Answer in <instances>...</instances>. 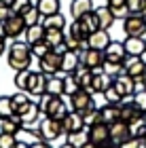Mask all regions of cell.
Here are the masks:
<instances>
[{
  "instance_id": "31",
  "label": "cell",
  "mask_w": 146,
  "mask_h": 148,
  "mask_svg": "<svg viewBox=\"0 0 146 148\" xmlns=\"http://www.w3.org/2000/svg\"><path fill=\"white\" fill-rule=\"evenodd\" d=\"M59 6H62L59 0H38V2H36V9H38V13H40L42 17L59 13Z\"/></svg>"
},
{
  "instance_id": "55",
  "label": "cell",
  "mask_w": 146,
  "mask_h": 148,
  "mask_svg": "<svg viewBox=\"0 0 146 148\" xmlns=\"http://www.w3.org/2000/svg\"><path fill=\"white\" fill-rule=\"evenodd\" d=\"M102 148H121V146L114 144V142H110V144H106V146H102Z\"/></svg>"
},
{
  "instance_id": "32",
  "label": "cell",
  "mask_w": 146,
  "mask_h": 148,
  "mask_svg": "<svg viewBox=\"0 0 146 148\" xmlns=\"http://www.w3.org/2000/svg\"><path fill=\"white\" fill-rule=\"evenodd\" d=\"M108 9L112 11V15H114L117 19H125L129 15L127 0H108Z\"/></svg>"
},
{
  "instance_id": "57",
  "label": "cell",
  "mask_w": 146,
  "mask_h": 148,
  "mask_svg": "<svg viewBox=\"0 0 146 148\" xmlns=\"http://www.w3.org/2000/svg\"><path fill=\"white\" fill-rule=\"evenodd\" d=\"M0 4H4V6H11V4H13V0H0Z\"/></svg>"
},
{
  "instance_id": "1",
  "label": "cell",
  "mask_w": 146,
  "mask_h": 148,
  "mask_svg": "<svg viewBox=\"0 0 146 148\" xmlns=\"http://www.w3.org/2000/svg\"><path fill=\"white\" fill-rule=\"evenodd\" d=\"M30 59H32V47L21 40H13V45L9 47V57H6L11 68L15 72L30 70Z\"/></svg>"
},
{
  "instance_id": "2",
  "label": "cell",
  "mask_w": 146,
  "mask_h": 148,
  "mask_svg": "<svg viewBox=\"0 0 146 148\" xmlns=\"http://www.w3.org/2000/svg\"><path fill=\"white\" fill-rule=\"evenodd\" d=\"M40 110L45 116H51V119H57V121H64L68 116V106L62 99V95H49V93H42L40 95Z\"/></svg>"
},
{
  "instance_id": "9",
  "label": "cell",
  "mask_w": 146,
  "mask_h": 148,
  "mask_svg": "<svg viewBox=\"0 0 146 148\" xmlns=\"http://www.w3.org/2000/svg\"><path fill=\"white\" fill-rule=\"evenodd\" d=\"M112 85H114V89L121 93L123 97H131V95L138 91V85H136L134 76H129L127 72H123V74H119V76H114Z\"/></svg>"
},
{
  "instance_id": "16",
  "label": "cell",
  "mask_w": 146,
  "mask_h": 148,
  "mask_svg": "<svg viewBox=\"0 0 146 148\" xmlns=\"http://www.w3.org/2000/svg\"><path fill=\"white\" fill-rule=\"evenodd\" d=\"M112 78L110 74H106L104 70H97V72H93V80H91V93H104L108 87H112Z\"/></svg>"
},
{
  "instance_id": "49",
  "label": "cell",
  "mask_w": 146,
  "mask_h": 148,
  "mask_svg": "<svg viewBox=\"0 0 146 148\" xmlns=\"http://www.w3.org/2000/svg\"><path fill=\"white\" fill-rule=\"evenodd\" d=\"M127 6H129V13H142L144 0H127Z\"/></svg>"
},
{
  "instance_id": "54",
  "label": "cell",
  "mask_w": 146,
  "mask_h": 148,
  "mask_svg": "<svg viewBox=\"0 0 146 148\" xmlns=\"http://www.w3.org/2000/svg\"><path fill=\"white\" fill-rule=\"evenodd\" d=\"M4 49H6V47H4V38H0V55L4 53Z\"/></svg>"
},
{
  "instance_id": "20",
  "label": "cell",
  "mask_w": 146,
  "mask_h": 148,
  "mask_svg": "<svg viewBox=\"0 0 146 148\" xmlns=\"http://www.w3.org/2000/svg\"><path fill=\"white\" fill-rule=\"evenodd\" d=\"M40 104H36V102H28L21 108V112H19V116H21V123L23 125H32L34 121H38V116H40Z\"/></svg>"
},
{
  "instance_id": "7",
  "label": "cell",
  "mask_w": 146,
  "mask_h": 148,
  "mask_svg": "<svg viewBox=\"0 0 146 148\" xmlns=\"http://www.w3.org/2000/svg\"><path fill=\"white\" fill-rule=\"evenodd\" d=\"M104 51H99V49H85L83 51V55H81V64L85 66V68H89V70H102V66H104Z\"/></svg>"
},
{
  "instance_id": "44",
  "label": "cell",
  "mask_w": 146,
  "mask_h": 148,
  "mask_svg": "<svg viewBox=\"0 0 146 148\" xmlns=\"http://www.w3.org/2000/svg\"><path fill=\"white\" fill-rule=\"evenodd\" d=\"M102 70L106 72V74H110L112 78L114 76H119V74H123L125 70H123V64H112V62H104V66H102Z\"/></svg>"
},
{
  "instance_id": "45",
  "label": "cell",
  "mask_w": 146,
  "mask_h": 148,
  "mask_svg": "<svg viewBox=\"0 0 146 148\" xmlns=\"http://www.w3.org/2000/svg\"><path fill=\"white\" fill-rule=\"evenodd\" d=\"M49 51H53V49H51V47H49L47 42H45V40H40V42H36V45H32V55L38 57V59L45 57Z\"/></svg>"
},
{
  "instance_id": "29",
  "label": "cell",
  "mask_w": 146,
  "mask_h": 148,
  "mask_svg": "<svg viewBox=\"0 0 146 148\" xmlns=\"http://www.w3.org/2000/svg\"><path fill=\"white\" fill-rule=\"evenodd\" d=\"M23 34H25V42L32 47V45L40 42V40H45V28H42L40 23H36V25H30V28H25Z\"/></svg>"
},
{
  "instance_id": "27",
  "label": "cell",
  "mask_w": 146,
  "mask_h": 148,
  "mask_svg": "<svg viewBox=\"0 0 146 148\" xmlns=\"http://www.w3.org/2000/svg\"><path fill=\"white\" fill-rule=\"evenodd\" d=\"M45 42H47L51 49H57V47L66 45V32L64 30H55V28L45 30Z\"/></svg>"
},
{
  "instance_id": "8",
  "label": "cell",
  "mask_w": 146,
  "mask_h": 148,
  "mask_svg": "<svg viewBox=\"0 0 146 148\" xmlns=\"http://www.w3.org/2000/svg\"><path fill=\"white\" fill-rule=\"evenodd\" d=\"M89 142H93L95 146H106L110 144V125L106 123H97V125H91L89 127Z\"/></svg>"
},
{
  "instance_id": "35",
  "label": "cell",
  "mask_w": 146,
  "mask_h": 148,
  "mask_svg": "<svg viewBox=\"0 0 146 148\" xmlns=\"http://www.w3.org/2000/svg\"><path fill=\"white\" fill-rule=\"evenodd\" d=\"M21 17H23V21H25V28H30V25H36V23H40V13H38L36 9V4H32L30 9H25L21 13Z\"/></svg>"
},
{
  "instance_id": "17",
  "label": "cell",
  "mask_w": 146,
  "mask_h": 148,
  "mask_svg": "<svg viewBox=\"0 0 146 148\" xmlns=\"http://www.w3.org/2000/svg\"><path fill=\"white\" fill-rule=\"evenodd\" d=\"M127 138H131V133H129V123H125V121L119 119L117 123L110 125V140H112L114 144H121V142H125Z\"/></svg>"
},
{
  "instance_id": "53",
  "label": "cell",
  "mask_w": 146,
  "mask_h": 148,
  "mask_svg": "<svg viewBox=\"0 0 146 148\" xmlns=\"http://www.w3.org/2000/svg\"><path fill=\"white\" fill-rule=\"evenodd\" d=\"M13 148H30V144H25V142H17Z\"/></svg>"
},
{
  "instance_id": "56",
  "label": "cell",
  "mask_w": 146,
  "mask_h": 148,
  "mask_svg": "<svg viewBox=\"0 0 146 148\" xmlns=\"http://www.w3.org/2000/svg\"><path fill=\"white\" fill-rule=\"evenodd\" d=\"M81 148H99V146H95L93 142H87V144H85V146H81Z\"/></svg>"
},
{
  "instance_id": "48",
  "label": "cell",
  "mask_w": 146,
  "mask_h": 148,
  "mask_svg": "<svg viewBox=\"0 0 146 148\" xmlns=\"http://www.w3.org/2000/svg\"><path fill=\"white\" fill-rule=\"evenodd\" d=\"M17 144V140L13 133H0V148H13Z\"/></svg>"
},
{
  "instance_id": "40",
  "label": "cell",
  "mask_w": 146,
  "mask_h": 148,
  "mask_svg": "<svg viewBox=\"0 0 146 148\" xmlns=\"http://www.w3.org/2000/svg\"><path fill=\"white\" fill-rule=\"evenodd\" d=\"M102 95H104V99H106V104H121V102H123V95L114 89V85L108 87V89H106Z\"/></svg>"
},
{
  "instance_id": "13",
  "label": "cell",
  "mask_w": 146,
  "mask_h": 148,
  "mask_svg": "<svg viewBox=\"0 0 146 148\" xmlns=\"http://www.w3.org/2000/svg\"><path fill=\"white\" fill-rule=\"evenodd\" d=\"M125 57H127V51H125L123 42H112L104 49V59L106 62H112V64H123Z\"/></svg>"
},
{
  "instance_id": "39",
  "label": "cell",
  "mask_w": 146,
  "mask_h": 148,
  "mask_svg": "<svg viewBox=\"0 0 146 148\" xmlns=\"http://www.w3.org/2000/svg\"><path fill=\"white\" fill-rule=\"evenodd\" d=\"M13 104H11V97L9 95H0V119H6V116H13Z\"/></svg>"
},
{
  "instance_id": "38",
  "label": "cell",
  "mask_w": 146,
  "mask_h": 148,
  "mask_svg": "<svg viewBox=\"0 0 146 148\" xmlns=\"http://www.w3.org/2000/svg\"><path fill=\"white\" fill-rule=\"evenodd\" d=\"M30 72L32 70H19V72H15V87L17 89H21V91H25L28 89V80H30Z\"/></svg>"
},
{
  "instance_id": "30",
  "label": "cell",
  "mask_w": 146,
  "mask_h": 148,
  "mask_svg": "<svg viewBox=\"0 0 146 148\" xmlns=\"http://www.w3.org/2000/svg\"><path fill=\"white\" fill-rule=\"evenodd\" d=\"M45 93L49 95H64V78L55 76H47V83H45Z\"/></svg>"
},
{
  "instance_id": "3",
  "label": "cell",
  "mask_w": 146,
  "mask_h": 148,
  "mask_svg": "<svg viewBox=\"0 0 146 148\" xmlns=\"http://www.w3.org/2000/svg\"><path fill=\"white\" fill-rule=\"evenodd\" d=\"M123 32L127 36H144L146 34V17L142 13H129L123 19Z\"/></svg>"
},
{
  "instance_id": "36",
  "label": "cell",
  "mask_w": 146,
  "mask_h": 148,
  "mask_svg": "<svg viewBox=\"0 0 146 148\" xmlns=\"http://www.w3.org/2000/svg\"><path fill=\"white\" fill-rule=\"evenodd\" d=\"M83 119H85V125L91 127V125H97V123H102V112H99V108H89V110H85L83 112Z\"/></svg>"
},
{
  "instance_id": "12",
  "label": "cell",
  "mask_w": 146,
  "mask_h": 148,
  "mask_svg": "<svg viewBox=\"0 0 146 148\" xmlns=\"http://www.w3.org/2000/svg\"><path fill=\"white\" fill-rule=\"evenodd\" d=\"M123 47H125V51H127V55L142 57L146 53V38L144 36H127L123 40Z\"/></svg>"
},
{
  "instance_id": "10",
  "label": "cell",
  "mask_w": 146,
  "mask_h": 148,
  "mask_svg": "<svg viewBox=\"0 0 146 148\" xmlns=\"http://www.w3.org/2000/svg\"><path fill=\"white\" fill-rule=\"evenodd\" d=\"M4 32H6V38H13V40H17V36H21L23 32H25V21H23V17L21 15H11L4 19Z\"/></svg>"
},
{
  "instance_id": "50",
  "label": "cell",
  "mask_w": 146,
  "mask_h": 148,
  "mask_svg": "<svg viewBox=\"0 0 146 148\" xmlns=\"http://www.w3.org/2000/svg\"><path fill=\"white\" fill-rule=\"evenodd\" d=\"M11 15V6H4V4H0V21H4L6 17Z\"/></svg>"
},
{
  "instance_id": "14",
  "label": "cell",
  "mask_w": 146,
  "mask_h": 148,
  "mask_svg": "<svg viewBox=\"0 0 146 148\" xmlns=\"http://www.w3.org/2000/svg\"><path fill=\"white\" fill-rule=\"evenodd\" d=\"M85 119H83V114L81 112H68V116H66L64 121H62V129H64V133H74V131H81V129H85Z\"/></svg>"
},
{
  "instance_id": "5",
  "label": "cell",
  "mask_w": 146,
  "mask_h": 148,
  "mask_svg": "<svg viewBox=\"0 0 146 148\" xmlns=\"http://www.w3.org/2000/svg\"><path fill=\"white\" fill-rule=\"evenodd\" d=\"M62 55H64V53L49 51L45 57H40V59H38L40 72L47 74V76H55V74H59V72H62Z\"/></svg>"
},
{
  "instance_id": "23",
  "label": "cell",
  "mask_w": 146,
  "mask_h": 148,
  "mask_svg": "<svg viewBox=\"0 0 146 148\" xmlns=\"http://www.w3.org/2000/svg\"><path fill=\"white\" fill-rule=\"evenodd\" d=\"M72 76H74V80L78 83V87L81 89H91V80H93V70H89V68H85V66L81 64L78 68L72 72Z\"/></svg>"
},
{
  "instance_id": "46",
  "label": "cell",
  "mask_w": 146,
  "mask_h": 148,
  "mask_svg": "<svg viewBox=\"0 0 146 148\" xmlns=\"http://www.w3.org/2000/svg\"><path fill=\"white\" fill-rule=\"evenodd\" d=\"M30 6H32V0H13L11 13H13V15H21L25 9H30Z\"/></svg>"
},
{
  "instance_id": "51",
  "label": "cell",
  "mask_w": 146,
  "mask_h": 148,
  "mask_svg": "<svg viewBox=\"0 0 146 148\" xmlns=\"http://www.w3.org/2000/svg\"><path fill=\"white\" fill-rule=\"evenodd\" d=\"M30 148H49V144H45V142H36V144H32Z\"/></svg>"
},
{
  "instance_id": "4",
  "label": "cell",
  "mask_w": 146,
  "mask_h": 148,
  "mask_svg": "<svg viewBox=\"0 0 146 148\" xmlns=\"http://www.w3.org/2000/svg\"><path fill=\"white\" fill-rule=\"evenodd\" d=\"M62 133H64V129H62V121H57V119L45 116V119L40 121V125H38V136H40L42 140H47V142L57 140Z\"/></svg>"
},
{
  "instance_id": "61",
  "label": "cell",
  "mask_w": 146,
  "mask_h": 148,
  "mask_svg": "<svg viewBox=\"0 0 146 148\" xmlns=\"http://www.w3.org/2000/svg\"><path fill=\"white\" fill-rule=\"evenodd\" d=\"M144 89H146V83H144Z\"/></svg>"
},
{
  "instance_id": "22",
  "label": "cell",
  "mask_w": 146,
  "mask_h": 148,
  "mask_svg": "<svg viewBox=\"0 0 146 148\" xmlns=\"http://www.w3.org/2000/svg\"><path fill=\"white\" fill-rule=\"evenodd\" d=\"M95 11V17H97V23H99V30H110L112 28V23L117 21V17L112 15V11L108 9V4L106 6H97Z\"/></svg>"
},
{
  "instance_id": "43",
  "label": "cell",
  "mask_w": 146,
  "mask_h": 148,
  "mask_svg": "<svg viewBox=\"0 0 146 148\" xmlns=\"http://www.w3.org/2000/svg\"><path fill=\"white\" fill-rule=\"evenodd\" d=\"M131 97H134V104L138 106V110L146 114V89H138Z\"/></svg>"
},
{
  "instance_id": "28",
  "label": "cell",
  "mask_w": 146,
  "mask_h": 148,
  "mask_svg": "<svg viewBox=\"0 0 146 148\" xmlns=\"http://www.w3.org/2000/svg\"><path fill=\"white\" fill-rule=\"evenodd\" d=\"M91 11H93V2L91 0H72V4H70V13L74 19L83 17L85 13H91Z\"/></svg>"
},
{
  "instance_id": "59",
  "label": "cell",
  "mask_w": 146,
  "mask_h": 148,
  "mask_svg": "<svg viewBox=\"0 0 146 148\" xmlns=\"http://www.w3.org/2000/svg\"><path fill=\"white\" fill-rule=\"evenodd\" d=\"M142 15L146 17V0H144V6H142Z\"/></svg>"
},
{
  "instance_id": "24",
  "label": "cell",
  "mask_w": 146,
  "mask_h": 148,
  "mask_svg": "<svg viewBox=\"0 0 146 148\" xmlns=\"http://www.w3.org/2000/svg\"><path fill=\"white\" fill-rule=\"evenodd\" d=\"M23 127L21 123V116L19 114H13V116H6V119H0V133H19V129Z\"/></svg>"
},
{
  "instance_id": "18",
  "label": "cell",
  "mask_w": 146,
  "mask_h": 148,
  "mask_svg": "<svg viewBox=\"0 0 146 148\" xmlns=\"http://www.w3.org/2000/svg\"><path fill=\"white\" fill-rule=\"evenodd\" d=\"M78 66H81V51H66L62 55V72L72 74Z\"/></svg>"
},
{
  "instance_id": "37",
  "label": "cell",
  "mask_w": 146,
  "mask_h": 148,
  "mask_svg": "<svg viewBox=\"0 0 146 148\" xmlns=\"http://www.w3.org/2000/svg\"><path fill=\"white\" fill-rule=\"evenodd\" d=\"M66 34L72 36V38H76V40H83V42L87 45V36H85V32H83V28H81V23H78L76 19L68 25V32H66Z\"/></svg>"
},
{
  "instance_id": "21",
  "label": "cell",
  "mask_w": 146,
  "mask_h": 148,
  "mask_svg": "<svg viewBox=\"0 0 146 148\" xmlns=\"http://www.w3.org/2000/svg\"><path fill=\"white\" fill-rule=\"evenodd\" d=\"M119 108H121V121H125V123H134V121H138V119H142L144 116V112H140L138 110V106L134 104V102H121L119 104Z\"/></svg>"
},
{
  "instance_id": "26",
  "label": "cell",
  "mask_w": 146,
  "mask_h": 148,
  "mask_svg": "<svg viewBox=\"0 0 146 148\" xmlns=\"http://www.w3.org/2000/svg\"><path fill=\"white\" fill-rule=\"evenodd\" d=\"M99 112H102V123H106V125H112V123H117V121L121 119L119 104H104L102 108H99Z\"/></svg>"
},
{
  "instance_id": "34",
  "label": "cell",
  "mask_w": 146,
  "mask_h": 148,
  "mask_svg": "<svg viewBox=\"0 0 146 148\" xmlns=\"http://www.w3.org/2000/svg\"><path fill=\"white\" fill-rule=\"evenodd\" d=\"M68 142L72 146H76V148H81L89 142V127H85V129L81 131H74V133H68Z\"/></svg>"
},
{
  "instance_id": "11",
  "label": "cell",
  "mask_w": 146,
  "mask_h": 148,
  "mask_svg": "<svg viewBox=\"0 0 146 148\" xmlns=\"http://www.w3.org/2000/svg\"><path fill=\"white\" fill-rule=\"evenodd\" d=\"M123 70L129 74V76H146V59L142 57H136V55H127L123 62Z\"/></svg>"
},
{
  "instance_id": "47",
  "label": "cell",
  "mask_w": 146,
  "mask_h": 148,
  "mask_svg": "<svg viewBox=\"0 0 146 148\" xmlns=\"http://www.w3.org/2000/svg\"><path fill=\"white\" fill-rule=\"evenodd\" d=\"M119 146H121V148H146V144L142 142V138H127Z\"/></svg>"
},
{
  "instance_id": "6",
  "label": "cell",
  "mask_w": 146,
  "mask_h": 148,
  "mask_svg": "<svg viewBox=\"0 0 146 148\" xmlns=\"http://www.w3.org/2000/svg\"><path fill=\"white\" fill-rule=\"evenodd\" d=\"M70 108L74 112H85L89 108H93V93L87 91V89H78L70 95Z\"/></svg>"
},
{
  "instance_id": "52",
  "label": "cell",
  "mask_w": 146,
  "mask_h": 148,
  "mask_svg": "<svg viewBox=\"0 0 146 148\" xmlns=\"http://www.w3.org/2000/svg\"><path fill=\"white\" fill-rule=\"evenodd\" d=\"M0 38H6V32H4V23L0 21Z\"/></svg>"
},
{
  "instance_id": "33",
  "label": "cell",
  "mask_w": 146,
  "mask_h": 148,
  "mask_svg": "<svg viewBox=\"0 0 146 148\" xmlns=\"http://www.w3.org/2000/svg\"><path fill=\"white\" fill-rule=\"evenodd\" d=\"M42 28L45 30H49V28H55V30H64L66 28V17L64 15H59V13H55V15H47V17H42Z\"/></svg>"
},
{
  "instance_id": "58",
  "label": "cell",
  "mask_w": 146,
  "mask_h": 148,
  "mask_svg": "<svg viewBox=\"0 0 146 148\" xmlns=\"http://www.w3.org/2000/svg\"><path fill=\"white\" fill-rule=\"evenodd\" d=\"M62 148H76V146H72V144H70V142H66V144H64V146H62Z\"/></svg>"
},
{
  "instance_id": "15",
  "label": "cell",
  "mask_w": 146,
  "mask_h": 148,
  "mask_svg": "<svg viewBox=\"0 0 146 148\" xmlns=\"http://www.w3.org/2000/svg\"><path fill=\"white\" fill-rule=\"evenodd\" d=\"M45 83H47V74L42 72H30V80H28V91L30 95H38L40 97L45 93Z\"/></svg>"
},
{
  "instance_id": "60",
  "label": "cell",
  "mask_w": 146,
  "mask_h": 148,
  "mask_svg": "<svg viewBox=\"0 0 146 148\" xmlns=\"http://www.w3.org/2000/svg\"><path fill=\"white\" fill-rule=\"evenodd\" d=\"M142 142H144V144H146V136H144V138H142Z\"/></svg>"
},
{
  "instance_id": "25",
  "label": "cell",
  "mask_w": 146,
  "mask_h": 148,
  "mask_svg": "<svg viewBox=\"0 0 146 148\" xmlns=\"http://www.w3.org/2000/svg\"><path fill=\"white\" fill-rule=\"evenodd\" d=\"M76 21L81 23V28H83V32H85V36H89V34H93V32L99 30V23H97V17H95V11L85 13V15H83V17H78Z\"/></svg>"
},
{
  "instance_id": "42",
  "label": "cell",
  "mask_w": 146,
  "mask_h": 148,
  "mask_svg": "<svg viewBox=\"0 0 146 148\" xmlns=\"http://www.w3.org/2000/svg\"><path fill=\"white\" fill-rule=\"evenodd\" d=\"M81 89V87H78V83L74 80V76H72V74H66V78H64V95H72V93L74 91H78Z\"/></svg>"
},
{
  "instance_id": "41",
  "label": "cell",
  "mask_w": 146,
  "mask_h": 148,
  "mask_svg": "<svg viewBox=\"0 0 146 148\" xmlns=\"http://www.w3.org/2000/svg\"><path fill=\"white\" fill-rule=\"evenodd\" d=\"M30 99H28V95H25V93H17V95H11V104H13V112L15 114H19L21 112V108L25 104H28Z\"/></svg>"
},
{
  "instance_id": "19",
  "label": "cell",
  "mask_w": 146,
  "mask_h": 148,
  "mask_svg": "<svg viewBox=\"0 0 146 148\" xmlns=\"http://www.w3.org/2000/svg\"><path fill=\"white\" fill-rule=\"evenodd\" d=\"M108 45H110L108 30H97V32H93V34L87 36V47H89V49H99V51H104Z\"/></svg>"
}]
</instances>
